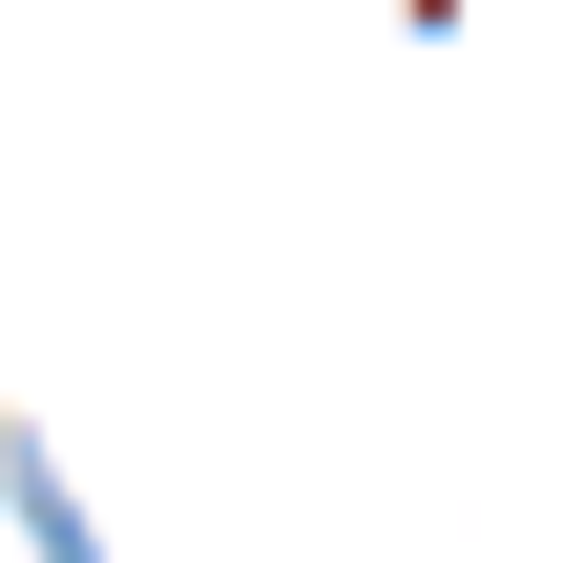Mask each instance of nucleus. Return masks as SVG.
Wrapping results in <instances>:
<instances>
[{
	"mask_svg": "<svg viewBox=\"0 0 563 563\" xmlns=\"http://www.w3.org/2000/svg\"><path fill=\"white\" fill-rule=\"evenodd\" d=\"M0 522H21L42 563H104V522H84V481H63L42 439H0Z\"/></svg>",
	"mask_w": 563,
	"mask_h": 563,
	"instance_id": "1",
	"label": "nucleus"
}]
</instances>
